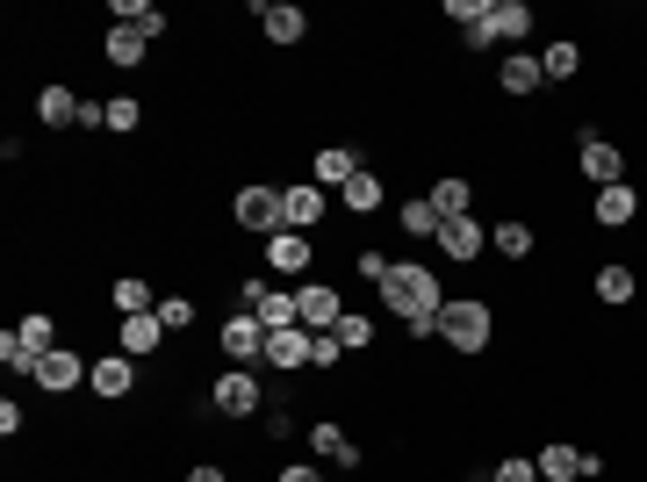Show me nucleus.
Masks as SVG:
<instances>
[{
	"label": "nucleus",
	"mask_w": 647,
	"mask_h": 482,
	"mask_svg": "<svg viewBox=\"0 0 647 482\" xmlns=\"http://www.w3.org/2000/svg\"><path fill=\"white\" fill-rule=\"evenodd\" d=\"M252 318H259V324H267V331H288V324H302V310H296V289H273V295H267V303H259V310H252Z\"/></svg>",
	"instance_id": "32"
},
{
	"label": "nucleus",
	"mask_w": 647,
	"mask_h": 482,
	"mask_svg": "<svg viewBox=\"0 0 647 482\" xmlns=\"http://www.w3.org/2000/svg\"><path fill=\"white\" fill-rule=\"evenodd\" d=\"M267 295H273V281H267V274H245V289H238V310H259Z\"/></svg>",
	"instance_id": "39"
},
{
	"label": "nucleus",
	"mask_w": 647,
	"mask_h": 482,
	"mask_svg": "<svg viewBox=\"0 0 647 482\" xmlns=\"http://www.w3.org/2000/svg\"><path fill=\"white\" fill-rule=\"evenodd\" d=\"M166 345V324H159V310H145V318H122L116 324V353H130V360H151Z\"/></svg>",
	"instance_id": "10"
},
{
	"label": "nucleus",
	"mask_w": 647,
	"mask_h": 482,
	"mask_svg": "<svg viewBox=\"0 0 647 482\" xmlns=\"http://www.w3.org/2000/svg\"><path fill=\"white\" fill-rule=\"evenodd\" d=\"M188 482H223V469H216V461H195V469H188Z\"/></svg>",
	"instance_id": "41"
},
{
	"label": "nucleus",
	"mask_w": 647,
	"mask_h": 482,
	"mask_svg": "<svg viewBox=\"0 0 647 482\" xmlns=\"http://www.w3.org/2000/svg\"><path fill=\"white\" fill-rule=\"evenodd\" d=\"M108 295H116V310H122V318H145V310H159V295H151V281H137V274H122V281H116V289H108Z\"/></svg>",
	"instance_id": "31"
},
{
	"label": "nucleus",
	"mask_w": 647,
	"mask_h": 482,
	"mask_svg": "<svg viewBox=\"0 0 647 482\" xmlns=\"http://www.w3.org/2000/svg\"><path fill=\"white\" fill-rule=\"evenodd\" d=\"M87 382H94V396H108V403H122L137 389V360L130 353H101L94 360V374H87Z\"/></svg>",
	"instance_id": "13"
},
{
	"label": "nucleus",
	"mask_w": 647,
	"mask_h": 482,
	"mask_svg": "<svg viewBox=\"0 0 647 482\" xmlns=\"http://www.w3.org/2000/svg\"><path fill=\"white\" fill-rule=\"evenodd\" d=\"M576 165H583V180H590V188H619V180H626V152L611 138H597V130H583Z\"/></svg>",
	"instance_id": "4"
},
{
	"label": "nucleus",
	"mask_w": 647,
	"mask_h": 482,
	"mask_svg": "<svg viewBox=\"0 0 647 482\" xmlns=\"http://www.w3.org/2000/svg\"><path fill=\"white\" fill-rule=\"evenodd\" d=\"M497 482H539V469L526 454H511V461H497Z\"/></svg>",
	"instance_id": "40"
},
{
	"label": "nucleus",
	"mask_w": 647,
	"mask_h": 482,
	"mask_svg": "<svg viewBox=\"0 0 647 482\" xmlns=\"http://www.w3.org/2000/svg\"><path fill=\"white\" fill-rule=\"evenodd\" d=\"M532 469H539V482H583V446H547Z\"/></svg>",
	"instance_id": "24"
},
{
	"label": "nucleus",
	"mask_w": 647,
	"mask_h": 482,
	"mask_svg": "<svg viewBox=\"0 0 647 482\" xmlns=\"http://www.w3.org/2000/svg\"><path fill=\"white\" fill-rule=\"evenodd\" d=\"M310 446H317L324 461H338V469H360V446H352L338 425H310Z\"/></svg>",
	"instance_id": "27"
},
{
	"label": "nucleus",
	"mask_w": 647,
	"mask_h": 482,
	"mask_svg": "<svg viewBox=\"0 0 647 482\" xmlns=\"http://www.w3.org/2000/svg\"><path fill=\"white\" fill-rule=\"evenodd\" d=\"M352 267H360V274H367V281H375V289H381V281H389V267H396V260H381L375 245H360V252H352Z\"/></svg>",
	"instance_id": "37"
},
{
	"label": "nucleus",
	"mask_w": 647,
	"mask_h": 482,
	"mask_svg": "<svg viewBox=\"0 0 647 482\" xmlns=\"http://www.w3.org/2000/svg\"><path fill=\"white\" fill-rule=\"evenodd\" d=\"M352 173H360V159H352L346 144H324V152H317V188H346Z\"/></svg>",
	"instance_id": "25"
},
{
	"label": "nucleus",
	"mask_w": 647,
	"mask_h": 482,
	"mask_svg": "<svg viewBox=\"0 0 647 482\" xmlns=\"http://www.w3.org/2000/svg\"><path fill=\"white\" fill-rule=\"evenodd\" d=\"M590 289H597V303H611V310H619V303H634V295H640V274L611 260V267H597V281H590Z\"/></svg>",
	"instance_id": "20"
},
{
	"label": "nucleus",
	"mask_w": 647,
	"mask_h": 482,
	"mask_svg": "<svg viewBox=\"0 0 647 482\" xmlns=\"http://www.w3.org/2000/svg\"><path fill=\"white\" fill-rule=\"evenodd\" d=\"M159 324L166 331H195V303L188 295H159Z\"/></svg>",
	"instance_id": "35"
},
{
	"label": "nucleus",
	"mask_w": 647,
	"mask_h": 482,
	"mask_svg": "<svg viewBox=\"0 0 647 482\" xmlns=\"http://www.w3.org/2000/svg\"><path fill=\"white\" fill-rule=\"evenodd\" d=\"M116 22H130L145 43H151V37H166V14L151 8V0H116Z\"/></svg>",
	"instance_id": "29"
},
{
	"label": "nucleus",
	"mask_w": 647,
	"mask_h": 482,
	"mask_svg": "<svg viewBox=\"0 0 647 482\" xmlns=\"http://www.w3.org/2000/svg\"><path fill=\"white\" fill-rule=\"evenodd\" d=\"M497 87H504V94H539V87H547V72H539L532 51H511V58H504V72H497Z\"/></svg>",
	"instance_id": "19"
},
{
	"label": "nucleus",
	"mask_w": 647,
	"mask_h": 482,
	"mask_svg": "<svg viewBox=\"0 0 647 482\" xmlns=\"http://www.w3.org/2000/svg\"><path fill=\"white\" fill-rule=\"evenodd\" d=\"M37 123H43V130H66V123H80V94H72L66 80L37 87Z\"/></svg>",
	"instance_id": "17"
},
{
	"label": "nucleus",
	"mask_w": 647,
	"mask_h": 482,
	"mask_svg": "<svg viewBox=\"0 0 647 482\" xmlns=\"http://www.w3.org/2000/svg\"><path fill=\"white\" fill-rule=\"evenodd\" d=\"M137 123H145V109H137L130 94H122V101H108V130H116V138H130Z\"/></svg>",
	"instance_id": "36"
},
{
	"label": "nucleus",
	"mask_w": 647,
	"mask_h": 482,
	"mask_svg": "<svg viewBox=\"0 0 647 482\" xmlns=\"http://www.w3.org/2000/svg\"><path fill=\"white\" fill-rule=\"evenodd\" d=\"M87 374H94V360H80L72 345H51V353H43V368H37V382L51 389V396H66V389H80Z\"/></svg>",
	"instance_id": "7"
},
{
	"label": "nucleus",
	"mask_w": 647,
	"mask_h": 482,
	"mask_svg": "<svg viewBox=\"0 0 647 482\" xmlns=\"http://www.w3.org/2000/svg\"><path fill=\"white\" fill-rule=\"evenodd\" d=\"M310 345H317V331H302V324H288V331H267V368H281V374H302V368H310Z\"/></svg>",
	"instance_id": "8"
},
{
	"label": "nucleus",
	"mask_w": 647,
	"mask_h": 482,
	"mask_svg": "<svg viewBox=\"0 0 647 482\" xmlns=\"http://www.w3.org/2000/svg\"><path fill=\"white\" fill-rule=\"evenodd\" d=\"M230 217H238V231H288V217H281V188H238L230 194Z\"/></svg>",
	"instance_id": "3"
},
{
	"label": "nucleus",
	"mask_w": 647,
	"mask_h": 482,
	"mask_svg": "<svg viewBox=\"0 0 647 482\" xmlns=\"http://www.w3.org/2000/svg\"><path fill=\"white\" fill-rule=\"evenodd\" d=\"M296 310H302V331H338V318H346V303H338L331 281H302Z\"/></svg>",
	"instance_id": "6"
},
{
	"label": "nucleus",
	"mask_w": 647,
	"mask_h": 482,
	"mask_svg": "<svg viewBox=\"0 0 647 482\" xmlns=\"http://www.w3.org/2000/svg\"><path fill=\"white\" fill-rule=\"evenodd\" d=\"M489 29L504 43H526L532 37V0H489Z\"/></svg>",
	"instance_id": "18"
},
{
	"label": "nucleus",
	"mask_w": 647,
	"mask_h": 482,
	"mask_svg": "<svg viewBox=\"0 0 647 482\" xmlns=\"http://www.w3.org/2000/svg\"><path fill=\"white\" fill-rule=\"evenodd\" d=\"M439 252H446V260H482V252H489V223L482 217H454L439 231Z\"/></svg>",
	"instance_id": "11"
},
{
	"label": "nucleus",
	"mask_w": 647,
	"mask_h": 482,
	"mask_svg": "<svg viewBox=\"0 0 647 482\" xmlns=\"http://www.w3.org/2000/svg\"><path fill=\"white\" fill-rule=\"evenodd\" d=\"M346 360V345H338V331H317V345H310V368H338Z\"/></svg>",
	"instance_id": "38"
},
{
	"label": "nucleus",
	"mask_w": 647,
	"mask_h": 482,
	"mask_svg": "<svg viewBox=\"0 0 647 482\" xmlns=\"http://www.w3.org/2000/svg\"><path fill=\"white\" fill-rule=\"evenodd\" d=\"M439 339L454 345L460 360L489 353V339H497V310H489V303H475V295H454V303L439 310Z\"/></svg>",
	"instance_id": "2"
},
{
	"label": "nucleus",
	"mask_w": 647,
	"mask_h": 482,
	"mask_svg": "<svg viewBox=\"0 0 647 482\" xmlns=\"http://www.w3.org/2000/svg\"><path fill=\"white\" fill-rule=\"evenodd\" d=\"M281 482H324L317 469H302V461H296V469H281Z\"/></svg>",
	"instance_id": "42"
},
{
	"label": "nucleus",
	"mask_w": 647,
	"mask_h": 482,
	"mask_svg": "<svg viewBox=\"0 0 647 482\" xmlns=\"http://www.w3.org/2000/svg\"><path fill=\"white\" fill-rule=\"evenodd\" d=\"M590 217L605 223V231H626V223L640 217V194L626 188V180H619V188H597V194H590Z\"/></svg>",
	"instance_id": "16"
},
{
	"label": "nucleus",
	"mask_w": 647,
	"mask_h": 482,
	"mask_svg": "<svg viewBox=\"0 0 647 482\" xmlns=\"http://www.w3.org/2000/svg\"><path fill=\"white\" fill-rule=\"evenodd\" d=\"M539 72H547V80H576L583 72V43H547V51H539Z\"/></svg>",
	"instance_id": "30"
},
{
	"label": "nucleus",
	"mask_w": 647,
	"mask_h": 482,
	"mask_svg": "<svg viewBox=\"0 0 647 482\" xmlns=\"http://www.w3.org/2000/svg\"><path fill=\"white\" fill-rule=\"evenodd\" d=\"M223 353L238 360V368H252V360H267V324H259L252 310H238V318L223 324Z\"/></svg>",
	"instance_id": "9"
},
{
	"label": "nucleus",
	"mask_w": 647,
	"mask_h": 482,
	"mask_svg": "<svg viewBox=\"0 0 647 482\" xmlns=\"http://www.w3.org/2000/svg\"><path fill=\"white\" fill-rule=\"evenodd\" d=\"M310 260H317L310 231H273V238H267V267H273V274H302Z\"/></svg>",
	"instance_id": "15"
},
{
	"label": "nucleus",
	"mask_w": 647,
	"mask_h": 482,
	"mask_svg": "<svg viewBox=\"0 0 647 482\" xmlns=\"http://www.w3.org/2000/svg\"><path fill=\"white\" fill-rule=\"evenodd\" d=\"M101 51H108V66H122V72H137V66H145V51H151V43H145V37H137V29H130V22H116V29H108V37H101Z\"/></svg>",
	"instance_id": "21"
},
{
	"label": "nucleus",
	"mask_w": 647,
	"mask_h": 482,
	"mask_svg": "<svg viewBox=\"0 0 647 482\" xmlns=\"http://www.w3.org/2000/svg\"><path fill=\"white\" fill-rule=\"evenodd\" d=\"M404 231H410V238H431V245H439L446 217L431 209V194H410V202H404Z\"/></svg>",
	"instance_id": "28"
},
{
	"label": "nucleus",
	"mask_w": 647,
	"mask_h": 482,
	"mask_svg": "<svg viewBox=\"0 0 647 482\" xmlns=\"http://www.w3.org/2000/svg\"><path fill=\"white\" fill-rule=\"evenodd\" d=\"M489 245L504 252V260H532V223H497V231H489Z\"/></svg>",
	"instance_id": "33"
},
{
	"label": "nucleus",
	"mask_w": 647,
	"mask_h": 482,
	"mask_svg": "<svg viewBox=\"0 0 647 482\" xmlns=\"http://www.w3.org/2000/svg\"><path fill=\"white\" fill-rule=\"evenodd\" d=\"M14 339H22L29 345V353H51V345H58V324H51V310H22V324H14Z\"/></svg>",
	"instance_id": "26"
},
{
	"label": "nucleus",
	"mask_w": 647,
	"mask_h": 482,
	"mask_svg": "<svg viewBox=\"0 0 647 482\" xmlns=\"http://www.w3.org/2000/svg\"><path fill=\"white\" fill-rule=\"evenodd\" d=\"M324 209H331V194H324L317 180H310V188H281V217H288V231H317Z\"/></svg>",
	"instance_id": "12"
},
{
	"label": "nucleus",
	"mask_w": 647,
	"mask_h": 482,
	"mask_svg": "<svg viewBox=\"0 0 647 482\" xmlns=\"http://www.w3.org/2000/svg\"><path fill=\"white\" fill-rule=\"evenodd\" d=\"M338 202H346L352 217H375V209L389 202V194H381V180H375V173H367V165H360V173H352L346 188H338Z\"/></svg>",
	"instance_id": "23"
},
{
	"label": "nucleus",
	"mask_w": 647,
	"mask_h": 482,
	"mask_svg": "<svg viewBox=\"0 0 647 482\" xmlns=\"http://www.w3.org/2000/svg\"><path fill=\"white\" fill-rule=\"evenodd\" d=\"M209 403H216L223 418H252L267 396H259V382H252L245 368H223V374H216V389H209Z\"/></svg>",
	"instance_id": "5"
},
{
	"label": "nucleus",
	"mask_w": 647,
	"mask_h": 482,
	"mask_svg": "<svg viewBox=\"0 0 647 482\" xmlns=\"http://www.w3.org/2000/svg\"><path fill=\"white\" fill-rule=\"evenodd\" d=\"M431 209H439L446 223H454V217H475V188H468V180H460V173L431 180Z\"/></svg>",
	"instance_id": "22"
},
{
	"label": "nucleus",
	"mask_w": 647,
	"mask_h": 482,
	"mask_svg": "<svg viewBox=\"0 0 647 482\" xmlns=\"http://www.w3.org/2000/svg\"><path fill=\"white\" fill-rule=\"evenodd\" d=\"M252 14H259V29H267L273 43H302V37H310V14L288 8V0H259Z\"/></svg>",
	"instance_id": "14"
},
{
	"label": "nucleus",
	"mask_w": 647,
	"mask_h": 482,
	"mask_svg": "<svg viewBox=\"0 0 647 482\" xmlns=\"http://www.w3.org/2000/svg\"><path fill=\"white\" fill-rule=\"evenodd\" d=\"M338 345H346V353H367V345H375V318L346 310V318H338Z\"/></svg>",
	"instance_id": "34"
},
{
	"label": "nucleus",
	"mask_w": 647,
	"mask_h": 482,
	"mask_svg": "<svg viewBox=\"0 0 647 482\" xmlns=\"http://www.w3.org/2000/svg\"><path fill=\"white\" fill-rule=\"evenodd\" d=\"M381 303H389L396 318L410 324V339H425V331H439L446 295H439V274H431V267L396 260V267H389V281H381Z\"/></svg>",
	"instance_id": "1"
}]
</instances>
